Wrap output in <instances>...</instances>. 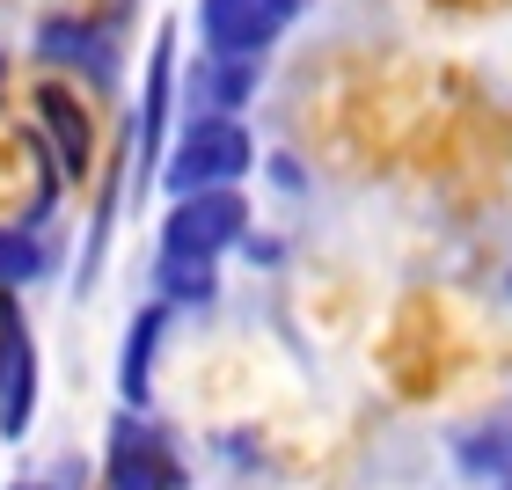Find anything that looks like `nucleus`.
<instances>
[{"instance_id": "39448f33", "label": "nucleus", "mask_w": 512, "mask_h": 490, "mask_svg": "<svg viewBox=\"0 0 512 490\" xmlns=\"http://www.w3.org/2000/svg\"><path fill=\"white\" fill-rule=\"evenodd\" d=\"M256 81H264L256 52H205L198 44V59L176 66V103H183V118H242Z\"/></svg>"}, {"instance_id": "6e6552de", "label": "nucleus", "mask_w": 512, "mask_h": 490, "mask_svg": "<svg viewBox=\"0 0 512 490\" xmlns=\"http://www.w3.org/2000/svg\"><path fill=\"white\" fill-rule=\"evenodd\" d=\"M169 300H147L132 322H125V352H118V395H125V410H147V395H154V359H161V337H169Z\"/></svg>"}, {"instance_id": "ddd939ff", "label": "nucleus", "mask_w": 512, "mask_h": 490, "mask_svg": "<svg viewBox=\"0 0 512 490\" xmlns=\"http://www.w3.org/2000/svg\"><path fill=\"white\" fill-rule=\"evenodd\" d=\"M15 490H44V483H15Z\"/></svg>"}, {"instance_id": "f03ea898", "label": "nucleus", "mask_w": 512, "mask_h": 490, "mask_svg": "<svg viewBox=\"0 0 512 490\" xmlns=\"http://www.w3.org/2000/svg\"><path fill=\"white\" fill-rule=\"evenodd\" d=\"M249 242V198L242 183H220V191H183L169 213H161V256H183V264H220L227 249Z\"/></svg>"}, {"instance_id": "0eeeda50", "label": "nucleus", "mask_w": 512, "mask_h": 490, "mask_svg": "<svg viewBox=\"0 0 512 490\" xmlns=\"http://www.w3.org/2000/svg\"><path fill=\"white\" fill-rule=\"evenodd\" d=\"M37 425V344L15 293H0V439H22Z\"/></svg>"}, {"instance_id": "1a4fd4ad", "label": "nucleus", "mask_w": 512, "mask_h": 490, "mask_svg": "<svg viewBox=\"0 0 512 490\" xmlns=\"http://www.w3.org/2000/svg\"><path fill=\"white\" fill-rule=\"evenodd\" d=\"M37 52L52 59V66H74V74L88 66L96 81L118 74V52H110V37L88 30V22H44V30H37Z\"/></svg>"}, {"instance_id": "423d86ee", "label": "nucleus", "mask_w": 512, "mask_h": 490, "mask_svg": "<svg viewBox=\"0 0 512 490\" xmlns=\"http://www.w3.org/2000/svg\"><path fill=\"white\" fill-rule=\"evenodd\" d=\"M308 0H198V44L205 52H256L271 59V44L300 22Z\"/></svg>"}, {"instance_id": "f257e3e1", "label": "nucleus", "mask_w": 512, "mask_h": 490, "mask_svg": "<svg viewBox=\"0 0 512 490\" xmlns=\"http://www.w3.org/2000/svg\"><path fill=\"white\" fill-rule=\"evenodd\" d=\"M256 169V139L242 118H183L169 132V154H161V191H220V183H249Z\"/></svg>"}, {"instance_id": "9b49d317", "label": "nucleus", "mask_w": 512, "mask_h": 490, "mask_svg": "<svg viewBox=\"0 0 512 490\" xmlns=\"http://www.w3.org/2000/svg\"><path fill=\"white\" fill-rule=\"evenodd\" d=\"M154 300L169 308H213L220 300V264H183V256H154Z\"/></svg>"}, {"instance_id": "20e7f679", "label": "nucleus", "mask_w": 512, "mask_h": 490, "mask_svg": "<svg viewBox=\"0 0 512 490\" xmlns=\"http://www.w3.org/2000/svg\"><path fill=\"white\" fill-rule=\"evenodd\" d=\"M103 469H110V490H183V461H176L169 432H161L147 410H118L110 417Z\"/></svg>"}, {"instance_id": "f8f14e48", "label": "nucleus", "mask_w": 512, "mask_h": 490, "mask_svg": "<svg viewBox=\"0 0 512 490\" xmlns=\"http://www.w3.org/2000/svg\"><path fill=\"white\" fill-rule=\"evenodd\" d=\"M0 96H8V52H0Z\"/></svg>"}, {"instance_id": "7ed1b4c3", "label": "nucleus", "mask_w": 512, "mask_h": 490, "mask_svg": "<svg viewBox=\"0 0 512 490\" xmlns=\"http://www.w3.org/2000/svg\"><path fill=\"white\" fill-rule=\"evenodd\" d=\"M176 22H161L147 44V88H139V118H132V198L154 191L161 154H169V118H176Z\"/></svg>"}, {"instance_id": "9d476101", "label": "nucleus", "mask_w": 512, "mask_h": 490, "mask_svg": "<svg viewBox=\"0 0 512 490\" xmlns=\"http://www.w3.org/2000/svg\"><path fill=\"white\" fill-rule=\"evenodd\" d=\"M59 264V242L44 235V227H0V293L30 286V278H44Z\"/></svg>"}, {"instance_id": "4468645a", "label": "nucleus", "mask_w": 512, "mask_h": 490, "mask_svg": "<svg viewBox=\"0 0 512 490\" xmlns=\"http://www.w3.org/2000/svg\"><path fill=\"white\" fill-rule=\"evenodd\" d=\"M491 490H512V483H491Z\"/></svg>"}]
</instances>
